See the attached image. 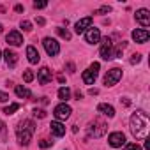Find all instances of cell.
Masks as SVG:
<instances>
[{"label":"cell","mask_w":150,"mask_h":150,"mask_svg":"<svg viewBox=\"0 0 150 150\" xmlns=\"http://www.w3.org/2000/svg\"><path fill=\"white\" fill-rule=\"evenodd\" d=\"M150 129V118L143 110H138L131 117V132L136 139H146Z\"/></svg>","instance_id":"obj_1"},{"label":"cell","mask_w":150,"mask_h":150,"mask_svg":"<svg viewBox=\"0 0 150 150\" xmlns=\"http://www.w3.org/2000/svg\"><path fill=\"white\" fill-rule=\"evenodd\" d=\"M35 132V124L32 120H23L20 124V127L16 129V134H18V141L23 143V145H28L30 139H32V134Z\"/></svg>","instance_id":"obj_2"},{"label":"cell","mask_w":150,"mask_h":150,"mask_svg":"<svg viewBox=\"0 0 150 150\" xmlns=\"http://www.w3.org/2000/svg\"><path fill=\"white\" fill-rule=\"evenodd\" d=\"M106 131H108V124L103 122L101 118H96L94 122L88 124V134L94 138H101L103 134H106Z\"/></svg>","instance_id":"obj_3"},{"label":"cell","mask_w":150,"mask_h":150,"mask_svg":"<svg viewBox=\"0 0 150 150\" xmlns=\"http://www.w3.org/2000/svg\"><path fill=\"white\" fill-rule=\"evenodd\" d=\"M99 62H94L87 71H83V81L87 83V85H94V81H96V78H97V74H99Z\"/></svg>","instance_id":"obj_4"},{"label":"cell","mask_w":150,"mask_h":150,"mask_svg":"<svg viewBox=\"0 0 150 150\" xmlns=\"http://www.w3.org/2000/svg\"><path fill=\"white\" fill-rule=\"evenodd\" d=\"M120 78H122V69L113 67V69H110V71H108V74L104 76V85L113 87L115 83H118V80H120Z\"/></svg>","instance_id":"obj_5"},{"label":"cell","mask_w":150,"mask_h":150,"mask_svg":"<svg viewBox=\"0 0 150 150\" xmlns=\"http://www.w3.org/2000/svg\"><path fill=\"white\" fill-rule=\"evenodd\" d=\"M42 44H44V50H46V53H48L50 57H55V55H58V53H60V44L57 42V39L44 37Z\"/></svg>","instance_id":"obj_6"},{"label":"cell","mask_w":150,"mask_h":150,"mask_svg":"<svg viewBox=\"0 0 150 150\" xmlns=\"http://www.w3.org/2000/svg\"><path fill=\"white\" fill-rule=\"evenodd\" d=\"M71 113H72V110H71V106H67L65 103L58 104V106L53 110V115H55V118H57V120H65V118H69V117H71Z\"/></svg>","instance_id":"obj_7"},{"label":"cell","mask_w":150,"mask_h":150,"mask_svg":"<svg viewBox=\"0 0 150 150\" xmlns=\"http://www.w3.org/2000/svg\"><path fill=\"white\" fill-rule=\"evenodd\" d=\"M101 57L104 60H110L113 58V42L110 37H104L103 39V46H101Z\"/></svg>","instance_id":"obj_8"},{"label":"cell","mask_w":150,"mask_h":150,"mask_svg":"<svg viewBox=\"0 0 150 150\" xmlns=\"http://www.w3.org/2000/svg\"><path fill=\"white\" fill-rule=\"evenodd\" d=\"M108 143H110L113 148H118V146L125 145V136H124V132H111L110 138H108Z\"/></svg>","instance_id":"obj_9"},{"label":"cell","mask_w":150,"mask_h":150,"mask_svg":"<svg viewBox=\"0 0 150 150\" xmlns=\"http://www.w3.org/2000/svg\"><path fill=\"white\" fill-rule=\"evenodd\" d=\"M136 21L141 27H148L150 25V13H148V9H138L136 11Z\"/></svg>","instance_id":"obj_10"},{"label":"cell","mask_w":150,"mask_h":150,"mask_svg":"<svg viewBox=\"0 0 150 150\" xmlns=\"http://www.w3.org/2000/svg\"><path fill=\"white\" fill-rule=\"evenodd\" d=\"M6 41H7V44H11V46H21V44H23V37H21V34H20L18 30H11V32L7 34Z\"/></svg>","instance_id":"obj_11"},{"label":"cell","mask_w":150,"mask_h":150,"mask_svg":"<svg viewBox=\"0 0 150 150\" xmlns=\"http://www.w3.org/2000/svg\"><path fill=\"white\" fill-rule=\"evenodd\" d=\"M148 37H150V32H148V30H145V28H136V30L132 32V39H134L136 42H139V44L146 42V41H148Z\"/></svg>","instance_id":"obj_12"},{"label":"cell","mask_w":150,"mask_h":150,"mask_svg":"<svg viewBox=\"0 0 150 150\" xmlns=\"http://www.w3.org/2000/svg\"><path fill=\"white\" fill-rule=\"evenodd\" d=\"M87 42H90V44H96V42H99L101 41V32H99V28H88L87 30Z\"/></svg>","instance_id":"obj_13"},{"label":"cell","mask_w":150,"mask_h":150,"mask_svg":"<svg viewBox=\"0 0 150 150\" xmlns=\"http://www.w3.org/2000/svg\"><path fill=\"white\" fill-rule=\"evenodd\" d=\"M37 80H39L41 85L50 83V81H51V71H50L48 67H41V71H39V74H37Z\"/></svg>","instance_id":"obj_14"},{"label":"cell","mask_w":150,"mask_h":150,"mask_svg":"<svg viewBox=\"0 0 150 150\" xmlns=\"http://www.w3.org/2000/svg\"><path fill=\"white\" fill-rule=\"evenodd\" d=\"M27 58L30 64H39L41 57H39V51L34 48V46H27Z\"/></svg>","instance_id":"obj_15"},{"label":"cell","mask_w":150,"mask_h":150,"mask_svg":"<svg viewBox=\"0 0 150 150\" xmlns=\"http://www.w3.org/2000/svg\"><path fill=\"white\" fill-rule=\"evenodd\" d=\"M90 25H92V16H87V18H83V20H80V21L76 23V32L81 34V32H85Z\"/></svg>","instance_id":"obj_16"},{"label":"cell","mask_w":150,"mask_h":150,"mask_svg":"<svg viewBox=\"0 0 150 150\" xmlns=\"http://www.w3.org/2000/svg\"><path fill=\"white\" fill-rule=\"evenodd\" d=\"M4 57H6V62H7L9 67H16V64H18V55H16L14 51L6 50V51H4Z\"/></svg>","instance_id":"obj_17"},{"label":"cell","mask_w":150,"mask_h":150,"mask_svg":"<svg viewBox=\"0 0 150 150\" xmlns=\"http://www.w3.org/2000/svg\"><path fill=\"white\" fill-rule=\"evenodd\" d=\"M97 111H101V113H103V115H106L108 118L115 117V110H113V106H111V104H104V103H101V104L97 106Z\"/></svg>","instance_id":"obj_18"},{"label":"cell","mask_w":150,"mask_h":150,"mask_svg":"<svg viewBox=\"0 0 150 150\" xmlns=\"http://www.w3.org/2000/svg\"><path fill=\"white\" fill-rule=\"evenodd\" d=\"M50 129H51V132L55 134V136H64L65 134V127H64V124H60V122H51L50 124Z\"/></svg>","instance_id":"obj_19"},{"label":"cell","mask_w":150,"mask_h":150,"mask_svg":"<svg viewBox=\"0 0 150 150\" xmlns=\"http://www.w3.org/2000/svg\"><path fill=\"white\" fill-rule=\"evenodd\" d=\"M14 90H16V96H18V97H21V99H30V97H32V92H30L28 88L21 87V85H18Z\"/></svg>","instance_id":"obj_20"},{"label":"cell","mask_w":150,"mask_h":150,"mask_svg":"<svg viewBox=\"0 0 150 150\" xmlns=\"http://www.w3.org/2000/svg\"><path fill=\"white\" fill-rule=\"evenodd\" d=\"M69 97H71V90H69L67 87H62V88H58V99H62V101L65 103Z\"/></svg>","instance_id":"obj_21"},{"label":"cell","mask_w":150,"mask_h":150,"mask_svg":"<svg viewBox=\"0 0 150 150\" xmlns=\"http://www.w3.org/2000/svg\"><path fill=\"white\" fill-rule=\"evenodd\" d=\"M16 110H20V104H18V103H13L11 106H7V108L4 110V113H6V115H13Z\"/></svg>","instance_id":"obj_22"},{"label":"cell","mask_w":150,"mask_h":150,"mask_svg":"<svg viewBox=\"0 0 150 150\" xmlns=\"http://www.w3.org/2000/svg\"><path fill=\"white\" fill-rule=\"evenodd\" d=\"M23 80H25L27 83H30V81L34 80V72H32V71H25V72H23Z\"/></svg>","instance_id":"obj_23"},{"label":"cell","mask_w":150,"mask_h":150,"mask_svg":"<svg viewBox=\"0 0 150 150\" xmlns=\"http://www.w3.org/2000/svg\"><path fill=\"white\" fill-rule=\"evenodd\" d=\"M57 34H58L60 37H64V39H67V41L71 39V34H69L67 30H64V28H57Z\"/></svg>","instance_id":"obj_24"},{"label":"cell","mask_w":150,"mask_h":150,"mask_svg":"<svg viewBox=\"0 0 150 150\" xmlns=\"http://www.w3.org/2000/svg\"><path fill=\"white\" fill-rule=\"evenodd\" d=\"M124 150H141V146H139L138 143H129V145H125Z\"/></svg>","instance_id":"obj_25"},{"label":"cell","mask_w":150,"mask_h":150,"mask_svg":"<svg viewBox=\"0 0 150 150\" xmlns=\"http://www.w3.org/2000/svg\"><path fill=\"white\" fill-rule=\"evenodd\" d=\"M110 11H111V7H110V6H103L99 11H96V14H106V13H110Z\"/></svg>","instance_id":"obj_26"},{"label":"cell","mask_w":150,"mask_h":150,"mask_svg":"<svg viewBox=\"0 0 150 150\" xmlns=\"http://www.w3.org/2000/svg\"><path fill=\"white\" fill-rule=\"evenodd\" d=\"M21 28L27 30V32H30V30H32V23H30V21H21Z\"/></svg>","instance_id":"obj_27"},{"label":"cell","mask_w":150,"mask_h":150,"mask_svg":"<svg viewBox=\"0 0 150 150\" xmlns=\"http://www.w3.org/2000/svg\"><path fill=\"white\" fill-rule=\"evenodd\" d=\"M34 115H35V117H39V118H44V117H46V111H44V110H37V108H35V110H34Z\"/></svg>","instance_id":"obj_28"},{"label":"cell","mask_w":150,"mask_h":150,"mask_svg":"<svg viewBox=\"0 0 150 150\" xmlns=\"http://www.w3.org/2000/svg\"><path fill=\"white\" fill-rule=\"evenodd\" d=\"M139 60H141V55L134 53V55H132V58H131V64H139Z\"/></svg>","instance_id":"obj_29"},{"label":"cell","mask_w":150,"mask_h":150,"mask_svg":"<svg viewBox=\"0 0 150 150\" xmlns=\"http://www.w3.org/2000/svg\"><path fill=\"white\" fill-rule=\"evenodd\" d=\"M46 6H48L46 2H34V7H35V9H44Z\"/></svg>","instance_id":"obj_30"},{"label":"cell","mask_w":150,"mask_h":150,"mask_svg":"<svg viewBox=\"0 0 150 150\" xmlns=\"http://www.w3.org/2000/svg\"><path fill=\"white\" fill-rule=\"evenodd\" d=\"M50 145H51V143H50L48 139H41V141H39V146H41V148H48Z\"/></svg>","instance_id":"obj_31"},{"label":"cell","mask_w":150,"mask_h":150,"mask_svg":"<svg viewBox=\"0 0 150 150\" xmlns=\"http://www.w3.org/2000/svg\"><path fill=\"white\" fill-rule=\"evenodd\" d=\"M6 101H9V96L6 92H0V103H6Z\"/></svg>","instance_id":"obj_32"},{"label":"cell","mask_w":150,"mask_h":150,"mask_svg":"<svg viewBox=\"0 0 150 150\" xmlns=\"http://www.w3.org/2000/svg\"><path fill=\"white\" fill-rule=\"evenodd\" d=\"M88 94H90V96H97V94H99V90H97V88H90V90H88Z\"/></svg>","instance_id":"obj_33"},{"label":"cell","mask_w":150,"mask_h":150,"mask_svg":"<svg viewBox=\"0 0 150 150\" xmlns=\"http://www.w3.org/2000/svg\"><path fill=\"white\" fill-rule=\"evenodd\" d=\"M67 69H69V72H74V64H67Z\"/></svg>","instance_id":"obj_34"},{"label":"cell","mask_w":150,"mask_h":150,"mask_svg":"<svg viewBox=\"0 0 150 150\" xmlns=\"http://www.w3.org/2000/svg\"><path fill=\"white\" fill-rule=\"evenodd\" d=\"M120 101H122L125 106H131V101H129V99H120Z\"/></svg>","instance_id":"obj_35"},{"label":"cell","mask_w":150,"mask_h":150,"mask_svg":"<svg viewBox=\"0 0 150 150\" xmlns=\"http://www.w3.org/2000/svg\"><path fill=\"white\" fill-rule=\"evenodd\" d=\"M14 9H16V13H21V11H23V6H16Z\"/></svg>","instance_id":"obj_36"},{"label":"cell","mask_w":150,"mask_h":150,"mask_svg":"<svg viewBox=\"0 0 150 150\" xmlns=\"http://www.w3.org/2000/svg\"><path fill=\"white\" fill-rule=\"evenodd\" d=\"M37 25H44V18H37Z\"/></svg>","instance_id":"obj_37"},{"label":"cell","mask_w":150,"mask_h":150,"mask_svg":"<svg viewBox=\"0 0 150 150\" xmlns=\"http://www.w3.org/2000/svg\"><path fill=\"white\" fill-rule=\"evenodd\" d=\"M81 97H83V94H81V92L78 90V92H76V99H81Z\"/></svg>","instance_id":"obj_38"},{"label":"cell","mask_w":150,"mask_h":150,"mask_svg":"<svg viewBox=\"0 0 150 150\" xmlns=\"http://www.w3.org/2000/svg\"><path fill=\"white\" fill-rule=\"evenodd\" d=\"M0 34H2V23H0Z\"/></svg>","instance_id":"obj_39"},{"label":"cell","mask_w":150,"mask_h":150,"mask_svg":"<svg viewBox=\"0 0 150 150\" xmlns=\"http://www.w3.org/2000/svg\"><path fill=\"white\" fill-rule=\"evenodd\" d=\"M0 58H2V51H0Z\"/></svg>","instance_id":"obj_40"},{"label":"cell","mask_w":150,"mask_h":150,"mask_svg":"<svg viewBox=\"0 0 150 150\" xmlns=\"http://www.w3.org/2000/svg\"><path fill=\"white\" fill-rule=\"evenodd\" d=\"M0 127H2V122H0Z\"/></svg>","instance_id":"obj_41"}]
</instances>
